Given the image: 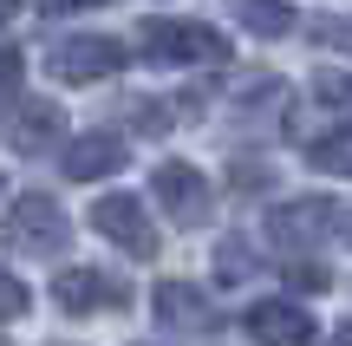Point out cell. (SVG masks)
Listing matches in <instances>:
<instances>
[{"instance_id":"44dd1931","label":"cell","mask_w":352,"mask_h":346,"mask_svg":"<svg viewBox=\"0 0 352 346\" xmlns=\"http://www.w3.org/2000/svg\"><path fill=\"white\" fill-rule=\"evenodd\" d=\"M0 190H7V177H0Z\"/></svg>"},{"instance_id":"30bf717a","label":"cell","mask_w":352,"mask_h":346,"mask_svg":"<svg viewBox=\"0 0 352 346\" xmlns=\"http://www.w3.org/2000/svg\"><path fill=\"white\" fill-rule=\"evenodd\" d=\"M59 164H65V177H72V183H98V177H118V170L131 164V144L111 138V131H85V138L65 144Z\"/></svg>"},{"instance_id":"9c48e42d","label":"cell","mask_w":352,"mask_h":346,"mask_svg":"<svg viewBox=\"0 0 352 346\" xmlns=\"http://www.w3.org/2000/svg\"><path fill=\"white\" fill-rule=\"evenodd\" d=\"M0 138L13 144V151H26V157H39L52 138H65V111L52 98H20L7 118H0Z\"/></svg>"},{"instance_id":"4fadbf2b","label":"cell","mask_w":352,"mask_h":346,"mask_svg":"<svg viewBox=\"0 0 352 346\" xmlns=\"http://www.w3.org/2000/svg\"><path fill=\"white\" fill-rule=\"evenodd\" d=\"M307 164L327 177H352V125H333L320 138H307Z\"/></svg>"},{"instance_id":"8fae6325","label":"cell","mask_w":352,"mask_h":346,"mask_svg":"<svg viewBox=\"0 0 352 346\" xmlns=\"http://www.w3.org/2000/svg\"><path fill=\"white\" fill-rule=\"evenodd\" d=\"M151 307H157L164 327H176V334H209L215 327V301L202 294V288H189V281H164L151 294Z\"/></svg>"},{"instance_id":"52a82bcc","label":"cell","mask_w":352,"mask_h":346,"mask_svg":"<svg viewBox=\"0 0 352 346\" xmlns=\"http://www.w3.org/2000/svg\"><path fill=\"white\" fill-rule=\"evenodd\" d=\"M52 307L59 314H118V307H131V288L104 268H59L52 274Z\"/></svg>"},{"instance_id":"3957f363","label":"cell","mask_w":352,"mask_h":346,"mask_svg":"<svg viewBox=\"0 0 352 346\" xmlns=\"http://www.w3.org/2000/svg\"><path fill=\"white\" fill-rule=\"evenodd\" d=\"M0 242L20 248V255H59V248L72 242V222H65V209L52 203V196L26 190L20 203L7 209V222H0Z\"/></svg>"},{"instance_id":"e0dca14e","label":"cell","mask_w":352,"mask_h":346,"mask_svg":"<svg viewBox=\"0 0 352 346\" xmlns=\"http://www.w3.org/2000/svg\"><path fill=\"white\" fill-rule=\"evenodd\" d=\"M287 281H294V288H327L333 274H327V261H294V268H287Z\"/></svg>"},{"instance_id":"7a4b0ae2","label":"cell","mask_w":352,"mask_h":346,"mask_svg":"<svg viewBox=\"0 0 352 346\" xmlns=\"http://www.w3.org/2000/svg\"><path fill=\"white\" fill-rule=\"evenodd\" d=\"M124 59H131L124 39H111V33H72V39H59V46L46 52V78H59V85H98V78L124 72Z\"/></svg>"},{"instance_id":"5b68a950","label":"cell","mask_w":352,"mask_h":346,"mask_svg":"<svg viewBox=\"0 0 352 346\" xmlns=\"http://www.w3.org/2000/svg\"><path fill=\"white\" fill-rule=\"evenodd\" d=\"M91 229L104 235V242H118L124 255H138V261H151L157 248V222H151V209L138 203V196H124V190H111V196H98L91 203Z\"/></svg>"},{"instance_id":"ba28073f","label":"cell","mask_w":352,"mask_h":346,"mask_svg":"<svg viewBox=\"0 0 352 346\" xmlns=\"http://www.w3.org/2000/svg\"><path fill=\"white\" fill-rule=\"evenodd\" d=\"M241 327H248L254 346H314V334H320L300 301H254L241 314Z\"/></svg>"},{"instance_id":"6da1fadb","label":"cell","mask_w":352,"mask_h":346,"mask_svg":"<svg viewBox=\"0 0 352 346\" xmlns=\"http://www.w3.org/2000/svg\"><path fill=\"white\" fill-rule=\"evenodd\" d=\"M138 52L151 65H222L228 39L202 20H144L138 26Z\"/></svg>"},{"instance_id":"8992f818","label":"cell","mask_w":352,"mask_h":346,"mask_svg":"<svg viewBox=\"0 0 352 346\" xmlns=\"http://www.w3.org/2000/svg\"><path fill=\"white\" fill-rule=\"evenodd\" d=\"M333 229H340V203L333 196H294V203L267 209V242H280V248H320Z\"/></svg>"},{"instance_id":"9a60e30c","label":"cell","mask_w":352,"mask_h":346,"mask_svg":"<svg viewBox=\"0 0 352 346\" xmlns=\"http://www.w3.org/2000/svg\"><path fill=\"white\" fill-rule=\"evenodd\" d=\"M215 274H222V281H241V274H254V255L241 248V235H235V242H222V255H215Z\"/></svg>"},{"instance_id":"277c9868","label":"cell","mask_w":352,"mask_h":346,"mask_svg":"<svg viewBox=\"0 0 352 346\" xmlns=\"http://www.w3.org/2000/svg\"><path fill=\"white\" fill-rule=\"evenodd\" d=\"M151 190H157V209H164L176 229H202V222L215 216V190H209V177H202L196 164H183V157L157 164Z\"/></svg>"},{"instance_id":"ac0fdd59","label":"cell","mask_w":352,"mask_h":346,"mask_svg":"<svg viewBox=\"0 0 352 346\" xmlns=\"http://www.w3.org/2000/svg\"><path fill=\"white\" fill-rule=\"evenodd\" d=\"M46 13H85V7H111V0H39Z\"/></svg>"},{"instance_id":"d6986e66","label":"cell","mask_w":352,"mask_h":346,"mask_svg":"<svg viewBox=\"0 0 352 346\" xmlns=\"http://www.w3.org/2000/svg\"><path fill=\"white\" fill-rule=\"evenodd\" d=\"M333 346H352V321H346V327H340V334H333Z\"/></svg>"},{"instance_id":"2e32d148","label":"cell","mask_w":352,"mask_h":346,"mask_svg":"<svg viewBox=\"0 0 352 346\" xmlns=\"http://www.w3.org/2000/svg\"><path fill=\"white\" fill-rule=\"evenodd\" d=\"M314 91H320L327 105H340V111H352V72H346V78H314Z\"/></svg>"},{"instance_id":"5bb4252c","label":"cell","mask_w":352,"mask_h":346,"mask_svg":"<svg viewBox=\"0 0 352 346\" xmlns=\"http://www.w3.org/2000/svg\"><path fill=\"white\" fill-rule=\"evenodd\" d=\"M26 307H33V288H26L13 268H0V327H7V321H20Z\"/></svg>"},{"instance_id":"7c38bea8","label":"cell","mask_w":352,"mask_h":346,"mask_svg":"<svg viewBox=\"0 0 352 346\" xmlns=\"http://www.w3.org/2000/svg\"><path fill=\"white\" fill-rule=\"evenodd\" d=\"M228 13L241 20V33H261V39H287L294 33V7L287 0H228Z\"/></svg>"},{"instance_id":"ffe728a7","label":"cell","mask_w":352,"mask_h":346,"mask_svg":"<svg viewBox=\"0 0 352 346\" xmlns=\"http://www.w3.org/2000/svg\"><path fill=\"white\" fill-rule=\"evenodd\" d=\"M13 13H20V0H0V20H13Z\"/></svg>"}]
</instances>
